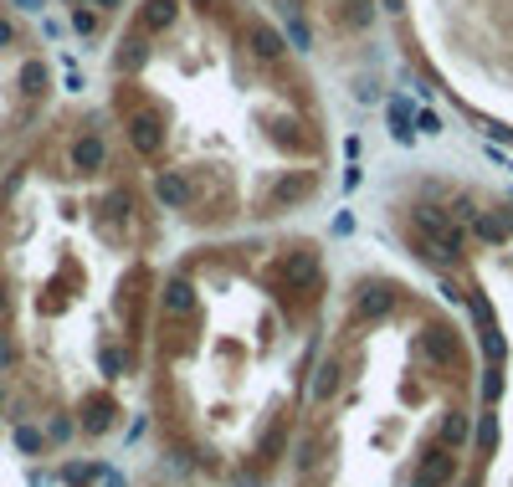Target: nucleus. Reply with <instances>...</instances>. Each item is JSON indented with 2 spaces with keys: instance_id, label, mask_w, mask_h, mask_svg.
<instances>
[{
  "instance_id": "1",
  "label": "nucleus",
  "mask_w": 513,
  "mask_h": 487,
  "mask_svg": "<svg viewBox=\"0 0 513 487\" xmlns=\"http://www.w3.org/2000/svg\"><path fill=\"white\" fill-rule=\"evenodd\" d=\"M72 159H77V169H98V164H103V144H98V139H82V144L72 149Z\"/></svg>"
},
{
  "instance_id": "2",
  "label": "nucleus",
  "mask_w": 513,
  "mask_h": 487,
  "mask_svg": "<svg viewBox=\"0 0 513 487\" xmlns=\"http://www.w3.org/2000/svg\"><path fill=\"white\" fill-rule=\"evenodd\" d=\"M41 82H47V77H41V67H36V62H26V67H21V87H26V93H41Z\"/></svg>"
},
{
  "instance_id": "3",
  "label": "nucleus",
  "mask_w": 513,
  "mask_h": 487,
  "mask_svg": "<svg viewBox=\"0 0 513 487\" xmlns=\"http://www.w3.org/2000/svg\"><path fill=\"white\" fill-rule=\"evenodd\" d=\"M16 447H21V452H36V447H41V436H36L31 426H21V431H16Z\"/></svg>"
},
{
  "instance_id": "4",
  "label": "nucleus",
  "mask_w": 513,
  "mask_h": 487,
  "mask_svg": "<svg viewBox=\"0 0 513 487\" xmlns=\"http://www.w3.org/2000/svg\"><path fill=\"white\" fill-rule=\"evenodd\" d=\"M0 41H11V26H6V21H0Z\"/></svg>"
},
{
  "instance_id": "5",
  "label": "nucleus",
  "mask_w": 513,
  "mask_h": 487,
  "mask_svg": "<svg viewBox=\"0 0 513 487\" xmlns=\"http://www.w3.org/2000/svg\"><path fill=\"white\" fill-rule=\"evenodd\" d=\"M0 308H6V298H0Z\"/></svg>"
}]
</instances>
